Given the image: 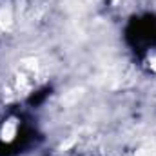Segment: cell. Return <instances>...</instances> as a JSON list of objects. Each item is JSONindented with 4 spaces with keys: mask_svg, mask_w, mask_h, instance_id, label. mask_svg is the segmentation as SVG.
<instances>
[{
    "mask_svg": "<svg viewBox=\"0 0 156 156\" xmlns=\"http://www.w3.org/2000/svg\"><path fill=\"white\" fill-rule=\"evenodd\" d=\"M144 66L149 73L156 75V47H151L144 56Z\"/></svg>",
    "mask_w": 156,
    "mask_h": 156,
    "instance_id": "4",
    "label": "cell"
},
{
    "mask_svg": "<svg viewBox=\"0 0 156 156\" xmlns=\"http://www.w3.org/2000/svg\"><path fill=\"white\" fill-rule=\"evenodd\" d=\"M40 76H42V71H40V66L37 60H22L18 62V67L15 69L13 76H11V89L16 96H27L31 94L33 89L38 87Z\"/></svg>",
    "mask_w": 156,
    "mask_h": 156,
    "instance_id": "1",
    "label": "cell"
},
{
    "mask_svg": "<svg viewBox=\"0 0 156 156\" xmlns=\"http://www.w3.org/2000/svg\"><path fill=\"white\" fill-rule=\"evenodd\" d=\"M20 131V118L15 115H9L0 123V142L2 144H13Z\"/></svg>",
    "mask_w": 156,
    "mask_h": 156,
    "instance_id": "2",
    "label": "cell"
},
{
    "mask_svg": "<svg viewBox=\"0 0 156 156\" xmlns=\"http://www.w3.org/2000/svg\"><path fill=\"white\" fill-rule=\"evenodd\" d=\"M16 22V4L13 0L0 2V31L9 33Z\"/></svg>",
    "mask_w": 156,
    "mask_h": 156,
    "instance_id": "3",
    "label": "cell"
}]
</instances>
